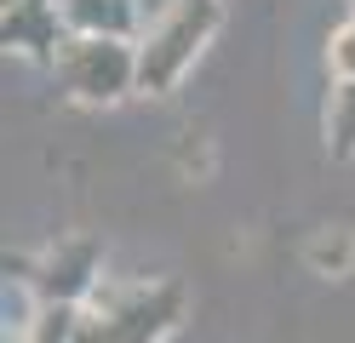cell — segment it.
<instances>
[{"mask_svg":"<svg viewBox=\"0 0 355 343\" xmlns=\"http://www.w3.org/2000/svg\"><path fill=\"white\" fill-rule=\"evenodd\" d=\"M327 155L355 160V80H332L327 98Z\"/></svg>","mask_w":355,"mask_h":343,"instance_id":"cell-8","label":"cell"},{"mask_svg":"<svg viewBox=\"0 0 355 343\" xmlns=\"http://www.w3.org/2000/svg\"><path fill=\"white\" fill-rule=\"evenodd\" d=\"M75 40H132L138 0H52Z\"/></svg>","mask_w":355,"mask_h":343,"instance_id":"cell-6","label":"cell"},{"mask_svg":"<svg viewBox=\"0 0 355 343\" xmlns=\"http://www.w3.org/2000/svg\"><path fill=\"white\" fill-rule=\"evenodd\" d=\"M58 80L75 103L86 109H109L138 91V40H75L58 52Z\"/></svg>","mask_w":355,"mask_h":343,"instance_id":"cell-3","label":"cell"},{"mask_svg":"<svg viewBox=\"0 0 355 343\" xmlns=\"http://www.w3.org/2000/svg\"><path fill=\"white\" fill-rule=\"evenodd\" d=\"M218 23H224V0H172L155 17V29L138 40V91L144 98H166L195 69V58L212 46Z\"/></svg>","mask_w":355,"mask_h":343,"instance_id":"cell-1","label":"cell"},{"mask_svg":"<svg viewBox=\"0 0 355 343\" xmlns=\"http://www.w3.org/2000/svg\"><path fill=\"white\" fill-rule=\"evenodd\" d=\"M327 69H332V80H355V17L327 35Z\"/></svg>","mask_w":355,"mask_h":343,"instance_id":"cell-9","label":"cell"},{"mask_svg":"<svg viewBox=\"0 0 355 343\" xmlns=\"http://www.w3.org/2000/svg\"><path fill=\"white\" fill-rule=\"evenodd\" d=\"M80 343H103V332L92 326V320H86V326H80Z\"/></svg>","mask_w":355,"mask_h":343,"instance_id":"cell-10","label":"cell"},{"mask_svg":"<svg viewBox=\"0 0 355 343\" xmlns=\"http://www.w3.org/2000/svg\"><path fill=\"white\" fill-rule=\"evenodd\" d=\"M92 304L103 315L86 309V320L103 332V343H166L184 320V286L155 281V286H98Z\"/></svg>","mask_w":355,"mask_h":343,"instance_id":"cell-2","label":"cell"},{"mask_svg":"<svg viewBox=\"0 0 355 343\" xmlns=\"http://www.w3.org/2000/svg\"><path fill=\"white\" fill-rule=\"evenodd\" d=\"M6 46H12V52H29V58L58 63V52L69 46L58 6H52V0H17V6H6Z\"/></svg>","mask_w":355,"mask_h":343,"instance_id":"cell-5","label":"cell"},{"mask_svg":"<svg viewBox=\"0 0 355 343\" xmlns=\"http://www.w3.org/2000/svg\"><path fill=\"white\" fill-rule=\"evenodd\" d=\"M35 292H40V304H86L98 292V246L92 240L58 246V258L40 263Z\"/></svg>","mask_w":355,"mask_h":343,"instance_id":"cell-4","label":"cell"},{"mask_svg":"<svg viewBox=\"0 0 355 343\" xmlns=\"http://www.w3.org/2000/svg\"><path fill=\"white\" fill-rule=\"evenodd\" d=\"M304 263L315 269V274H327V281H344V274H355V229H344V223L315 229V235L304 240Z\"/></svg>","mask_w":355,"mask_h":343,"instance_id":"cell-7","label":"cell"}]
</instances>
